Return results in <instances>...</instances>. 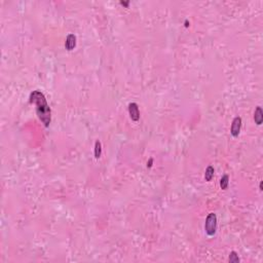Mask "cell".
I'll return each instance as SVG.
<instances>
[{
    "mask_svg": "<svg viewBox=\"0 0 263 263\" xmlns=\"http://www.w3.org/2000/svg\"><path fill=\"white\" fill-rule=\"evenodd\" d=\"M240 127H242V118L239 116L235 117V119L232 120L231 127H230V134H231L233 137H237L239 135Z\"/></svg>",
    "mask_w": 263,
    "mask_h": 263,
    "instance_id": "3",
    "label": "cell"
},
{
    "mask_svg": "<svg viewBox=\"0 0 263 263\" xmlns=\"http://www.w3.org/2000/svg\"><path fill=\"white\" fill-rule=\"evenodd\" d=\"M260 190H262V182L260 183Z\"/></svg>",
    "mask_w": 263,
    "mask_h": 263,
    "instance_id": "13",
    "label": "cell"
},
{
    "mask_svg": "<svg viewBox=\"0 0 263 263\" xmlns=\"http://www.w3.org/2000/svg\"><path fill=\"white\" fill-rule=\"evenodd\" d=\"M30 103L36 106V113L38 118L42 121L44 127H49L50 123V108L46 102L44 95L40 91H34L30 95Z\"/></svg>",
    "mask_w": 263,
    "mask_h": 263,
    "instance_id": "1",
    "label": "cell"
},
{
    "mask_svg": "<svg viewBox=\"0 0 263 263\" xmlns=\"http://www.w3.org/2000/svg\"><path fill=\"white\" fill-rule=\"evenodd\" d=\"M254 120H255V123L257 126H260L263 121V111H262V108L260 106H257L255 109V112H254Z\"/></svg>",
    "mask_w": 263,
    "mask_h": 263,
    "instance_id": "6",
    "label": "cell"
},
{
    "mask_svg": "<svg viewBox=\"0 0 263 263\" xmlns=\"http://www.w3.org/2000/svg\"><path fill=\"white\" fill-rule=\"evenodd\" d=\"M76 46V36L74 34H69L66 38L65 47L67 50H72Z\"/></svg>",
    "mask_w": 263,
    "mask_h": 263,
    "instance_id": "5",
    "label": "cell"
},
{
    "mask_svg": "<svg viewBox=\"0 0 263 263\" xmlns=\"http://www.w3.org/2000/svg\"><path fill=\"white\" fill-rule=\"evenodd\" d=\"M228 261L231 262V263H237V262L240 261L239 255H237L236 252L232 251L231 253H230V254H229V258H228Z\"/></svg>",
    "mask_w": 263,
    "mask_h": 263,
    "instance_id": "10",
    "label": "cell"
},
{
    "mask_svg": "<svg viewBox=\"0 0 263 263\" xmlns=\"http://www.w3.org/2000/svg\"><path fill=\"white\" fill-rule=\"evenodd\" d=\"M129 113L130 116L132 118V120L134 121H138L140 118V111H139V107L136 103H130L129 104Z\"/></svg>",
    "mask_w": 263,
    "mask_h": 263,
    "instance_id": "4",
    "label": "cell"
},
{
    "mask_svg": "<svg viewBox=\"0 0 263 263\" xmlns=\"http://www.w3.org/2000/svg\"><path fill=\"white\" fill-rule=\"evenodd\" d=\"M214 173H215V170L212 166H209L208 168L206 169V173H205V179L206 181H211L212 179L214 177Z\"/></svg>",
    "mask_w": 263,
    "mask_h": 263,
    "instance_id": "7",
    "label": "cell"
},
{
    "mask_svg": "<svg viewBox=\"0 0 263 263\" xmlns=\"http://www.w3.org/2000/svg\"><path fill=\"white\" fill-rule=\"evenodd\" d=\"M228 184H229V177L228 175H223L222 178L220 179V187L225 190L228 187Z\"/></svg>",
    "mask_w": 263,
    "mask_h": 263,
    "instance_id": "8",
    "label": "cell"
},
{
    "mask_svg": "<svg viewBox=\"0 0 263 263\" xmlns=\"http://www.w3.org/2000/svg\"><path fill=\"white\" fill-rule=\"evenodd\" d=\"M205 230L209 236H213L217 230V216L215 213H210L208 215L206 223H205Z\"/></svg>",
    "mask_w": 263,
    "mask_h": 263,
    "instance_id": "2",
    "label": "cell"
},
{
    "mask_svg": "<svg viewBox=\"0 0 263 263\" xmlns=\"http://www.w3.org/2000/svg\"><path fill=\"white\" fill-rule=\"evenodd\" d=\"M102 153V146H101V142L100 141H97L95 144V157L99 158L101 156Z\"/></svg>",
    "mask_w": 263,
    "mask_h": 263,
    "instance_id": "9",
    "label": "cell"
},
{
    "mask_svg": "<svg viewBox=\"0 0 263 263\" xmlns=\"http://www.w3.org/2000/svg\"><path fill=\"white\" fill-rule=\"evenodd\" d=\"M129 1H127V2H123V1H120V4H123V5H124V6H129Z\"/></svg>",
    "mask_w": 263,
    "mask_h": 263,
    "instance_id": "12",
    "label": "cell"
},
{
    "mask_svg": "<svg viewBox=\"0 0 263 263\" xmlns=\"http://www.w3.org/2000/svg\"><path fill=\"white\" fill-rule=\"evenodd\" d=\"M152 162H153V159L150 158V159H149V162H147V166H149V168H150V166H152Z\"/></svg>",
    "mask_w": 263,
    "mask_h": 263,
    "instance_id": "11",
    "label": "cell"
}]
</instances>
